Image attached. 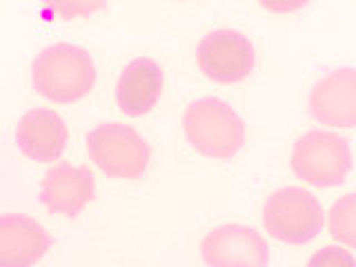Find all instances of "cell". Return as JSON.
<instances>
[{
  "label": "cell",
  "instance_id": "1",
  "mask_svg": "<svg viewBox=\"0 0 356 267\" xmlns=\"http://www.w3.org/2000/svg\"><path fill=\"white\" fill-rule=\"evenodd\" d=\"M33 89L58 105L85 98L96 85V65L89 51L70 42L44 47L31 65Z\"/></svg>",
  "mask_w": 356,
  "mask_h": 267
},
{
  "label": "cell",
  "instance_id": "2",
  "mask_svg": "<svg viewBox=\"0 0 356 267\" xmlns=\"http://www.w3.org/2000/svg\"><path fill=\"white\" fill-rule=\"evenodd\" d=\"M183 131L192 147L207 159L225 161L236 156L245 143V122L218 98H196L183 111Z\"/></svg>",
  "mask_w": 356,
  "mask_h": 267
},
{
  "label": "cell",
  "instance_id": "3",
  "mask_svg": "<svg viewBox=\"0 0 356 267\" xmlns=\"http://www.w3.org/2000/svg\"><path fill=\"white\" fill-rule=\"evenodd\" d=\"M92 163L109 178L136 181L149 167L152 147L140 134L122 122H103L87 136Z\"/></svg>",
  "mask_w": 356,
  "mask_h": 267
},
{
  "label": "cell",
  "instance_id": "4",
  "mask_svg": "<svg viewBox=\"0 0 356 267\" xmlns=\"http://www.w3.org/2000/svg\"><path fill=\"white\" fill-rule=\"evenodd\" d=\"M292 170L312 187L330 189L341 185L352 170V149L339 134L312 129L292 147Z\"/></svg>",
  "mask_w": 356,
  "mask_h": 267
},
{
  "label": "cell",
  "instance_id": "5",
  "mask_svg": "<svg viewBox=\"0 0 356 267\" xmlns=\"http://www.w3.org/2000/svg\"><path fill=\"white\" fill-rule=\"evenodd\" d=\"M263 225L272 238L287 245H303L316 238L325 214L314 194L303 187L276 189L263 205Z\"/></svg>",
  "mask_w": 356,
  "mask_h": 267
},
{
  "label": "cell",
  "instance_id": "6",
  "mask_svg": "<svg viewBox=\"0 0 356 267\" xmlns=\"http://www.w3.org/2000/svg\"><path fill=\"white\" fill-rule=\"evenodd\" d=\"M196 60L200 72L209 81L218 85H236L256 67V51L252 40L241 31L234 29H216L198 42Z\"/></svg>",
  "mask_w": 356,
  "mask_h": 267
},
{
  "label": "cell",
  "instance_id": "7",
  "mask_svg": "<svg viewBox=\"0 0 356 267\" xmlns=\"http://www.w3.org/2000/svg\"><path fill=\"white\" fill-rule=\"evenodd\" d=\"M200 256L207 267H270L267 241L254 227L225 222L200 241Z\"/></svg>",
  "mask_w": 356,
  "mask_h": 267
},
{
  "label": "cell",
  "instance_id": "8",
  "mask_svg": "<svg viewBox=\"0 0 356 267\" xmlns=\"http://www.w3.org/2000/svg\"><path fill=\"white\" fill-rule=\"evenodd\" d=\"M96 196V178L83 165L58 163L47 170L38 200L49 214L76 218Z\"/></svg>",
  "mask_w": 356,
  "mask_h": 267
},
{
  "label": "cell",
  "instance_id": "9",
  "mask_svg": "<svg viewBox=\"0 0 356 267\" xmlns=\"http://www.w3.org/2000/svg\"><path fill=\"white\" fill-rule=\"evenodd\" d=\"M309 111L321 125L356 127V70L341 67L325 74L309 92Z\"/></svg>",
  "mask_w": 356,
  "mask_h": 267
},
{
  "label": "cell",
  "instance_id": "10",
  "mask_svg": "<svg viewBox=\"0 0 356 267\" xmlns=\"http://www.w3.org/2000/svg\"><path fill=\"white\" fill-rule=\"evenodd\" d=\"M51 245V234L36 218L0 214V267H33Z\"/></svg>",
  "mask_w": 356,
  "mask_h": 267
},
{
  "label": "cell",
  "instance_id": "11",
  "mask_svg": "<svg viewBox=\"0 0 356 267\" xmlns=\"http://www.w3.org/2000/svg\"><path fill=\"white\" fill-rule=\"evenodd\" d=\"M16 145L27 159L51 163L60 159L67 147V127L54 109H31L18 122Z\"/></svg>",
  "mask_w": 356,
  "mask_h": 267
},
{
  "label": "cell",
  "instance_id": "12",
  "mask_svg": "<svg viewBox=\"0 0 356 267\" xmlns=\"http://www.w3.org/2000/svg\"><path fill=\"white\" fill-rule=\"evenodd\" d=\"M163 92V70L152 58H134L120 72L116 103L125 116H145L159 105Z\"/></svg>",
  "mask_w": 356,
  "mask_h": 267
},
{
  "label": "cell",
  "instance_id": "13",
  "mask_svg": "<svg viewBox=\"0 0 356 267\" xmlns=\"http://www.w3.org/2000/svg\"><path fill=\"white\" fill-rule=\"evenodd\" d=\"M327 227L339 243L356 250V192L341 196L330 207Z\"/></svg>",
  "mask_w": 356,
  "mask_h": 267
},
{
  "label": "cell",
  "instance_id": "14",
  "mask_svg": "<svg viewBox=\"0 0 356 267\" xmlns=\"http://www.w3.org/2000/svg\"><path fill=\"white\" fill-rule=\"evenodd\" d=\"M42 5L63 20H76L98 14L107 7V0H42Z\"/></svg>",
  "mask_w": 356,
  "mask_h": 267
},
{
  "label": "cell",
  "instance_id": "15",
  "mask_svg": "<svg viewBox=\"0 0 356 267\" xmlns=\"http://www.w3.org/2000/svg\"><path fill=\"white\" fill-rule=\"evenodd\" d=\"M307 267H356V259L339 245H327L312 254Z\"/></svg>",
  "mask_w": 356,
  "mask_h": 267
},
{
  "label": "cell",
  "instance_id": "16",
  "mask_svg": "<svg viewBox=\"0 0 356 267\" xmlns=\"http://www.w3.org/2000/svg\"><path fill=\"white\" fill-rule=\"evenodd\" d=\"M259 3L272 14H292V11L303 9L309 0H259Z\"/></svg>",
  "mask_w": 356,
  "mask_h": 267
},
{
  "label": "cell",
  "instance_id": "17",
  "mask_svg": "<svg viewBox=\"0 0 356 267\" xmlns=\"http://www.w3.org/2000/svg\"><path fill=\"white\" fill-rule=\"evenodd\" d=\"M181 3H183V0H181Z\"/></svg>",
  "mask_w": 356,
  "mask_h": 267
}]
</instances>
